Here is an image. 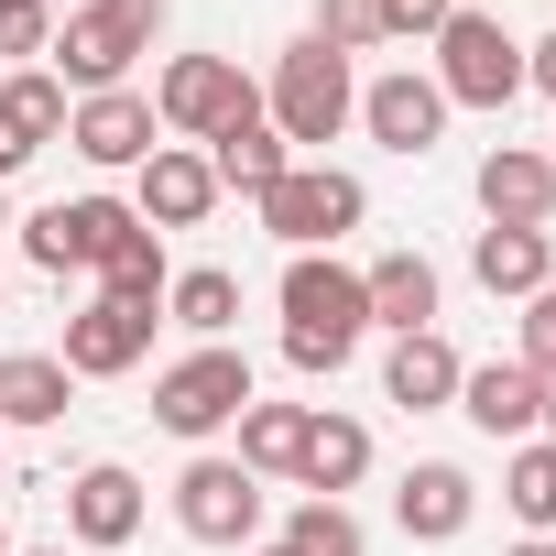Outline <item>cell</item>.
I'll use <instances>...</instances> for the list:
<instances>
[{
  "mask_svg": "<svg viewBox=\"0 0 556 556\" xmlns=\"http://www.w3.org/2000/svg\"><path fill=\"white\" fill-rule=\"evenodd\" d=\"M371 339V295L339 251H295L285 262V361L317 382V371H350Z\"/></svg>",
  "mask_w": 556,
  "mask_h": 556,
  "instance_id": "cell-1",
  "label": "cell"
},
{
  "mask_svg": "<svg viewBox=\"0 0 556 556\" xmlns=\"http://www.w3.org/2000/svg\"><path fill=\"white\" fill-rule=\"evenodd\" d=\"M262 121L285 131V153H295V142H339V131L361 121V77H350V55H339V45H317V34H295L285 55H273Z\"/></svg>",
  "mask_w": 556,
  "mask_h": 556,
  "instance_id": "cell-2",
  "label": "cell"
},
{
  "mask_svg": "<svg viewBox=\"0 0 556 556\" xmlns=\"http://www.w3.org/2000/svg\"><path fill=\"white\" fill-rule=\"evenodd\" d=\"M251 218L273 229V240H285V251H339L361 218H371V186L350 175V164H285V175H273L262 197H251Z\"/></svg>",
  "mask_w": 556,
  "mask_h": 556,
  "instance_id": "cell-3",
  "label": "cell"
},
{
  "mask_svg": "<svg viewBox=\"0 0 556 556\" xmlns=\"http://www.w3.org/2000/svg\"><path fill=\"white\" fill-rule=\"evenodd\" d=\"M164 0H77V12L55 23V77L66 99H99V88H131V55L153 45Z\"/></svg>",
  "mask_w": 556,
  "mask_h": 556,
  "instance_id": "cell-4",
  "label": "cell"
},
{
  "mask_svg": "<svg viewBox=\"0 0 556 556\" xmlns=\"http://www.w3.org/2000/svg\"><path fill=\"white\" fill-rule=\"evenodd\" d=\"M437 99L447 110H513L523 99V45L502 34V12H458L437 23Z\"/></svg>",
  "mask_w": 556,
  "mask_h": 556,
  "instance_id": "cell-5",
  "label": "cell"
},
{
  "mask_svg": "<svg viewBox=\"0 0 556 556\" xmlns=\"http://www.w3.org/2000/svg\"><path fill=\"white\" fill-rule=\"evenodd\" d=\"M240 404H251V361L229 339H207V350H186V361L153 371V426L186 437V447H207L218 426H240Z\"/></svg>",
  "mask_w": 556,
  "mask_h": 556,
  "instance_id": "cell-6",
  "label": "cell"
},
{
  "mask_svg": "<svg viewBox=\"0 0 556 556\" xmlns=\"http://www.w3.org/2000/svg\"><path fill=\"white\" fill-rule=\"evenodd\" d=\"M262 110V88L240 77V55H175L164 77H153V121L175 131V142H218L229 121H251Z\"/></svg>",
  "mask_w": 556,
  "mask_h": 556,
  "instance_id": "cell-7",
  "label": "cell"
},
{
  "mask_svg": "<svg viewBox=\"0 0 556 556\" xmlns=\"http://www.w3.org/2000/svg\"><path fill=\"white\" fill-rule=\"evenodd\" d=\"M175 523L197 534V545H262V480L240 469V458H186V480H175Z\"/></svg>",
  "mask_w": 556,
  "mask_h": 556,
  "instance_id": "cell-8",
  "label": "cell"
},
{
  "mask_svg": "<svg viewBox=\"0 0 556 556\" xmlns=\"http://www.w3.org/2000/svg\"><path fill=\"white\" fill-rule=\"evenodd\" d=\"M121 218H131V197H55V207H34V218H12V229H23V262L66 285V273H99V240H110Z\"/></svg>",
  "mask_w": 556,
  "mask_h": 556,
  "instance_id": "cell-9",
  "label": "cell"
},
{
  "mask_svg": "<svg viewBox=\"0 0 556 556\" xmlns=\"http://www.w3.org/2000/svg\"><path fill=\"white\" fill-rule=\"evenodd\" d=\"M218 207V175H207V153L197 142H153L142 164H131V218L164 240V229H197Z\"/></svg>",
  "mask_w": 556,
  "mask_h": 556,
  "instance_id": "cell-10",
  "label": "cell"
},
{
  "mask_svg": "<svg viewBox=\"0 0 556 556\" xmlns=\"http://www.w3.org/2000/svg\"><path fill=\"white\" fill-rule=\"evenodd\" d=\"M361 131H371L382 153H404V164H426V153L447 142V99H437V77H415V66H393V77H371V88H361Z\"/></svg>",
  "mask_w": 556,
  "mask_h": 556,
  "instance_id": "cell-11",
  "label": "cell"
},
{
  "mask_svg": "<svg viewBox=\"0 0 556 556\" xmlns=\"http://www.w3.org/2000/svg\"><path fill=\"white\" fill-rule=\"evenodd\" d=\"M66 382H121V371H142L153 361V317L142 306H110V295H88L77 317H66Z\"/></svg>",
  "mask_w": 556,
  "mask_h": 556,
  "instance_id": "cell-12",
  "label": "cell"
},
{
  "mask_svg": "<svg viewBox=\"0 0 556 556\" xmlns=\"http://www.w3.org/2000/svg\"><path fill=\"white\" fill-rule=\"evenodd\" d=\"M469 197H480L491 229H545V218H556V164H545L534 142H491L480 175H469Z\"/></svg>",
  "mask_w": 556,
  "mask_h": 556,
  "instance_id": "cell-13",
  "label": "cell"
},
{
  "mask_svg": "<svg viewBox=\"0 0 556 556\" xmlns=\"http://www.w3.org/2000/svg\"><path fill=\"white\" fill-rule=\"evenodd\" d=\"M458 415H469L491 447H523V437H545V382H534L523 361H469V371H458Z\"/></svg>",
  "mask_w": 556,
  "mask_h": 556,
  "instance_id": "cell-14",
  "label": "cell"
},
{
  "mask_svg": "<svg viewBox=\"0 0 556 556\" xmlns=\"http://www.w3.org/2000/svg\"><path fill=\"white\" fill-rule=\"evenodd\" d=\"M153 131H164V121H153V99H142V88H99V99H77V110H66V142H77L99 175H131V164L153 153Z\"/></svg>",
  "mask_w": 556,
  "mask_h": 556,
  "instance_id": "cell-15",
  "label": "cell"
},
{
  "mask_svg": "<svg viewBox=\"0 0 556 556\" xmlns=\"http://www.w3.org/2000/svg\"><path fill=\"white\" fill-rule=\"evenodd\" d=\"M142 513H153V502H142V480H131L121 458H88V469L66 480V534H77L88 556L131 545V534H142Z\"/></svg>",
  "mask_w": 556,
  "mask_h": 556,
  "instance_id": "cell-16",
  "label": "cell"
},
{
  "mask_svg": "<svg viewBox=\"0 0 556 556\" xmlns=\"http://www.w3.org/2000/svg\"><path fill=\"white\" fill-rule=\"evenodd\" d=\"M469 513H480V480H469L458 458H415V469L393 480V523H404L415 545H458Z\"/></svg>",
  "mask_w": 556,
  "mask_h": 556,
  "instance_id": "cell-17",
  "label": "cell"
},
{
  "mask_svg": "<svg viewBox=\"0 0 556 556\" xmlns=\"http://www.w3.org/2000/svg\"><path fill=\"white\" fill-rule=\"evenodd\" d=\"M458 371H469V361H458L437 328H415V339L382 350V393H393L404 415H458Z\"/></svg>",
  "mask_w": 556,
  "mask_h": 556,
  "instance_id": "cell-18",
  "label": "cell"
},
{
  "mask_svg": "<svg viewBox=\"0 0 556 556\" xmlns=\"http://www.w3.org/2000/svg\"><path fill=\"white\" fill-rule=\"evenodd\" d=\"M164 285H175L164 240H153L142 218H121V229L99 240V295H110V306H142V317H164Z\"/></svg>",
  "mask_w": 556,
  "mask_h": 556,
  "instance_id": "cell-19",
  "label": "cell"
},
{
  "mask_svg": "<svg viewBox=\"0 0 556 556\" xmlns=\"http://www.w3.org/2000/svg\"><path fill=\"white\" fill-rule=\"evenodd\" d=\"M361 295H371V328H393V339H415V328H437V262L426 251H382L371 273H361Z\"/></svg>",
  "mask_w": 556,
  "mask_h": 556,
  "instance_id": "cell-20",
  "label": "cell"
},
{
  "mask_svg": "<svg viewBox=\"0 0 556 556\" xmlns=\"http://www.w3.org/2000/svg\"><path fill=\"white\" fill-rule=\"evenodd\" d=\"M295 480H306L317 502L361 491V480H371V426H361V415H328V404H317V415H306V458H295Z\"/></svg>",
  "mask_w": 556,
  "mask_h": 556,
  "instance_id": "cell-21",
  "label": "cell"
},
{
  "mask_svg": "<svg viewBox=\"0 0 556 556\" xmlns=\"http://www.w3.org/2000/svg\"><path fill=\"white\" fill-rule=\"evenodd\" d=\"M469 273H480V295L534 306L545 273H556V240H545V229H480V240H469Z\"/></svg>",
  "mask_w": 556,
  "mask_h": 556,
  "instance_id": "cell-22",
  "label": "cell"
},
{
  "mask_svg": "<svg viewBox=\"0 0 556 556\" xmlns=\"http://www.w3.org/2000/svg\"><path fill=\"white\" fill-rule=\"evenodd\" d=\"M306 415L317 404H240V469L251 480H295V458H306Z\"/></svg>",
  "mask_w": 556,
  "mask_h": 556,
  "instance_id": "cell-23",
  "label": "cell"
},
{
  "mask_svg": "<svg viewBox=\"0 0 556 556\" xmlns=\"http://www.w3.org/2000/svg\"><path fill=\"white\" fill-rule=\"evenodd\" d=\"M66 361L55 350H12V361H0V437H12V426H55L66 415Z\"/></svg>",
  "mask_w": 556,
  "mask_h": 556,
  "instance_id": "cell-24",
  "label": "cell"
},
{
  "mask_svg": "<svg viewBox=\"0 0 556 556\" xmlns=\"http://www.w3.org/2000/svg\"><path fill=\"white\" fill-rule=\"evenodd\" d=\"M164 317L207 350V339H229L240 328V273L229 262H197V273H175V285H164Z\"/></svg>",
  "mask_w": 556,
  "mask_h": 556,
  "instance_id": "cell-25",
  "label": "cell"
},
{
  "mask_svg": "<svg viewBox=\"0 0 556 556\" xmlns=\"http://www.w3.org/2000/svg\"><path fill=\"white\" fill-rule=\"evenodd\" d=\"M285 164H295V153H285V131H273L262 110H251V121H229V131L207 142V175H218V197H229V186H240V197H262Z\"/></svg>",
  "mask_w": 556,
  "mask_h": 556,
  "instance_id": "cell-26",
  "label": "cell"
},
{
  "mask_svg": "<svg viewBox=\"0 0 556 556\" xmlns=\"http://www.w3.org/2000/svg\"><path fill=\"white\" fill-rule=\"evenodd\" d=\"M66 110H77V99H66V77H55V66H12V77H0V121H12L34 153H45V142H66Z\"/></svg>",
  "mask_w": 556,
  "mask_h": 556,
  "instance_id": "cell-27",
  "label": "cell"
},
{
  "mask_svg": "<svg viewBox=\"0 0 556 556\" xmlns=\"http://www.w3.org/2000/svg\"><path fill=\"white\" fill-rule=\"evenodd\" d=\"M502 502H513L523 534H556V437H523L502 458Z\"/></svg>",
  "mask_w": 556,
  "mask_h": 556,
  "instance_id": "cell-28",
  "label": "cell"
},
{
  "mask_svg": "<svg viewBox=\"0 0 556 556\" xmlns=\"http://www.w3.org/2000/svg\"><path fill=\"white\" fill-rule=\"evenodd\" d=\"M285 545H295V556H371L361 513H350V502H317V491H306V502L285 513Z\"/></svg>",
  "mask_w": 556,
  "mask_h": 556,
  "instance_id": "cell-29",
  "label": "cell"
},
{
  "mask_svg": "<svg viewBox=\"0 0 556 556\" xmlns=\"http://www.w3.org/2000/svg\"><path fill=\"white\" fill-rule=\"evenodd\" d=\"M0 55H12V66H45V55H55V0H0Z\"/></svg>",
  "mask_w": 556,
  "mask_h": 556,
  "instance_id": "cell-30",
  "label": "cell"
},
{
  "mask_svg": "<svg viewBox=\"0 0 556 556\" xmlns=\"http://www.w3.org/2000/svg\"><path fill=\"white\" fill-rule=\"evenodd\" d=\"M317 45H339V55H361V45H382V0H317V23H306Z\"/></svg>",
  "mask_w": 556,
  "mask_h": 556,
  "instance_id": "cell-31",
  "label": "cell"
},
{
  "mask_svg": "<svg viewBox=\"0 0 556 556\" xmlns=\"http://www.w3.org/2000/svg\"><path fill=\"white\" fill-rule=\"evenodd\" d=\"M513 361H523L534 382H556V273H545V295L523 306V350H513Z\"/></svg>",
  "mask_w": 556,
  "mask_h": 556,
  "instance_id": "cell-32",
  "label": "cell"
},
{
  "mask_svg": "<svg viewBox=\"0 0 556 556\" xmlns=\"http://www.w3.org/2000/svg\"><path fill=\"white\" fill-rule=\"evenodd\" d=\"M458 12V0H382V45L404 34V45H437V23Z\"/></svg>",
  "mask_w": 556,
  "mask_h": 556,
  "instance_id": "cell-33",
  "label": "cell"
},
{
  "mask_svg": "<svg viewBox=\"0 0 556 556\" xmlns=\"http://www.w3.org/2000/svg\"><path fill=\"white\" fill-rule=\"evenodd\" d=\"M523 88H545V99H556V34H545V45H523Z\"/></svg>",
  "mask_w": 556,
  "mask_h": 556,
  "instance_id": "cell-34",
  "label": "cell"
},
{
  "mask_svg": "<svg viewBox=\"0 0 556 556\" xmlns=\"http://www.w3.org/2000/svg\"><path fill=\"white\" fill-rule=\"evenodd\" d=\"M23 164H34V142H23V131H12V121H0V186H12V175H23Z\"/></svg>",
  "mask_w": 556,
  "mask_h": 556,
  "instance_id": "cell-35",
  "label": "cell"
},
{
  "mask_svg": "<svg viewBox=\"0 0 556 556\" xmlns=\"http://www.w3.org/2000/svg\"><path fill=\"white\" fill-rule=\"evenodd\" d=\"M502 556H556V534H523V545H502Z\"/></svg>",
  "mask_w": 556,
  "mask_h": 556,
  "instance_id": "cell-36",
  "label": "cell"
},
{
  "mask_svg": "<svg viewBox=\"0 0 556 556\" xmlns=\"http://www.w3.org/2000/svg\"><path fill=\"white\" fill-rule=\"evenodd\" d=\"M12 556H77V545H12Z\"/></svg>",
  "mask_w": 556,
  "mask_h": 556,
  "instance_id": "cell-37",
  "label": "cell"
},
{
  "mask_svg": "<svg viewBox=\"0 0 556 556\" xmlns=\"http://www.w3.org/2000/svg\"><path fill=\"white\" fill-rule=\"evenodd\" d=\"M251 556H295V545H285V534H273V545H251Z\"/></svg>",
  "mask_w": 556,
  "mask_h": 556,
  "instance_id": "cell-38",
  "label": "cell"
},
{
  "mask_svg": "<svg viewBox=\"0 0 556 556\" xmlns=\"http://www.w3.org/2000/svg\"><path fill=\"white\" fill-rule=\"evenodd\" d=\"M545 437H556V382H545Z\"/></svg>",
  "mask_w": 556,
  "mask_h": 556,
  "instance_id": "cell-39",
  "label": "cell"
},
{
  "mask_svg": "<svg viewBox=\"0 0 556 556\" xmlns=\"http://www.w3.org/2000/svg\"><path fill=\"white\" fill-rule=\"evenodd\" d=\"M0 229H12V186H0Z\"/></svg>",
  "mask_w": 556,
  "mask_h": 556,
  "instance_id": "cell-40",
  "label": "cell"
},
{
  "mask_svg": "<svg viewBox=\"0 0 556 556\" xmlns=\"http://www.w3.org/2000/svg\"><path fill=\"white\" fill-rule=\"evenodd\" d=\"M534 153H545V164H556V131H545V142H534Z\"/></svg>",
  "mask_w": 556,
  "mask_h": 556,
  "instance_id": "cell-41",
  "label": "cell"
},
{
  "mask_svg": "<svg viewBox=\"0 0 556 556\" xmlns=\"http://www.w3.org/2000/svg\"><path fill=\"white\" fill-rule=\"evenodd\" d=\"M0 317H12V285H0Z\"/></svg>",
  "mask_w": 556,
  "mask_h": 556,
  "instance_id": "cell-42",
  "label": "cell"
},
{
  "mask_svg": "<svg viewBox=\"0 0 556 556\" xmlns=\"http://www.w3.org/2000/svg\"><path fill=\"white\" fill-rule=\"evenodd\" d=\"M0 556H12V523H0Z\"/></svg>",
  "mask_w": 556,
  "mask_h": 556,
  "instance_id": "cell-43",
  "label": "cell"
}]
</instances>
